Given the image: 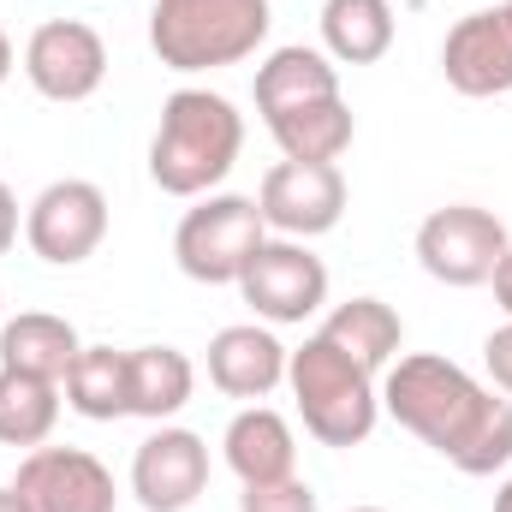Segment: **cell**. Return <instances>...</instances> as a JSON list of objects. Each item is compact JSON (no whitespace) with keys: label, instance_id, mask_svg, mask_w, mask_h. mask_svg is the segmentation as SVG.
<instances>
[{"label":"cell","instance_id":"6da1fadb","mask_svg":"<svg viewBox=\"0 0 512 512\" xmlns=\"http://www.w3.org/2000/svg\"><path fill=\"white\" fill-rule=\"evenodd\" d=\"M382 405L399 429L435 447L465 477H495L512 465V399L435 352H405L382 382Z\"/></svg>","mask_w":512,"mask_h":512},{"label":"cell","instance_id":"7a4b0ae2","mask_svg":"<svg viewBox=\"0 0 512 512\" xmlns=\"http://www.w3.org/2000/svg\"><path fill=\"white\" fill-rule=\"evenodd\" d=\"M245 149V114L215 90H173L149 137V179L167 197H209Z\"/></svg>","mask_w":512,"mask_h":512},{"label":"cell","instance_id":"3957f363","mask_svg":"<svg viewBox=\"0 0 512 512\" xmlns=\"http://www.w3.org/2000/svg\"><path fill=\"white\" fill-rule=\"evenodd\" d=\"M286 382L298 399L304 429L322 447H358L370 441L376 417H382V393H376V370H364L358 358H346L334 340L310 334L292 358H286Z\"/></svg>","mask_w":512,"mask_h":512},{"label":"cell","instance_id":"277c9868","mask_svg":"<svg viewBox=\"0 0 512 512\" xmlns=\"http://www.w3.org/2000/svg\"><path fill=\"white\" fill-rule=\"evenodd\" d=\"M268 24V0H155L149 48L167 72H215L251 60Z\"/></svg>","mask_w":512,"mask_h":512},{"label":"cell","instance_id":"5b68a950","mask_svg":"<svg viewBox=\"0 0 512 512\" xmlns=\"http://www.w3.org/2000/svg\"><path fill=\"white\" fill-rule=\"evenodd\" d=\"M262 239H268V221H262L256 197H203L179 221L173 256L197 286H239V274L251 268Z\"/></svg>","mask_w":512,"mask_h":512},{"label":"cell","instance_id":"8992f818","mask_svg":"<svg viewBox=\"0 0 512 512\" xmlns=\"http://www.w3.org/2000/svg\"><path fill=\"white\" fill-rule=\"evenodd\" d=\"M507 251L512 239L501 215H489L477 203H447L417 227V262L441 286H489Z\"/></svg>","mask_w":512,"mask_h":512},{"label":"cell","instance_id":"52a82bcc","mask_svg":"<svg viewBox=\"0 0 512 512\" xmlns=\"http://www.w3.org/2000/svg\"><path fill=\"white\" fill-rule=\"evenodd\" d=\"M239 292L262 322L292 328V322H304L328 304V262L304 239H262L251 268L239 274Z\"/></svg>","mask_w":512,"mask_h":512},{"label":"cell","instance_id":"ba28073f","mask_svg":"<svg viewBox=\"0 0 512 512\" xmlns=\"http://www.w3.org/2000/svg\"><path fill=\"white\" fill-rule=\"evenodd\" d=\"M256 209L280 239H322L346 215V173L334 161H280L262 173Z\"/></svg>","mask_w":512,"mask_h":512},{"label":"cell","instance_id":"9c48e42d","mask_svg":"<svg viewBox=\"0 0 512 512\" xmlns=\"http://www.w3.org/2000/svg\"><path fill=\"white\" fill-rule=\"evenodd\" d=\"M24 239L54 268H78L84 256H96L102 239H108V197H102V185H90V179L42 185L30 215H24Z\"/></svg>","mask_w":512,"mask_h":512},{"label":"cell","instance_id":"30bf717a","mask_svg":"<svg viewBox=\"0 0 512 512\" xmlns=\"http://www.w3.org/2000/svg\"><path fill=\"white\" fill-rule=\"evenodd\" d=\"M24 78L48 102H90L108 78V42L78 18H48L24 42Z\"/></svg>","mask_w":512,"mask_h":512},{"label":"cell","instance_id":"8fae6325","mask_svg":"<svg viewBox=\"0 0 512 512\" xmlns=\"http://www.w3.org/2000/svg\"><path fill=\"white\" fill-rule=\"evenodd\" d=\"M12 489L30 512H114V471L84 447H30Z\"/></svg>","mask_w":512,"mask_h":512},{"label":"cell","instance_id":"7c38bea8","mask_svg":"<svg viewBox=\"0 0 512 512\" xmlns=\"http://www.w3.org/2000/svg\"><path fill=\"white\" fill-rule=\"evenodd\" d=\"M441 72L459 96H507L512 90V6H483L459 18L441 42Z\"/></svg>","mask_w":512,"mask_h":512},{"label":"cell","instance_id":"4fadbf2b","mask_svg":"<svg viewBox=\"0 0 512 512\" xmlns=\"http://www.w3.org/2000/svg\"><path fill=\"white\" fill-rule=\"evenodd\" d=\"M209 489V447L191 429H155L131 459V495L149 512H185Z\"/></svg>","mask_w":512,"mask_h":512},{"label":"cell","instance_id":"5bb4252c","mask_svg":"<svg viewBox=\"0 0 512 512\" xmlns=\"http://www.w3.org/2000/svg\"><path fill=\"white\" fill-rule=\"evenodd\" d=\"M286 346L256 328V322H233L209 340V382L221 387L227 399H268L274 387L286 382Z\"/></svg>","mask_w":512,"mask_h":512},{"label":"cell","instance_id":"9a60e30c","mask_svg":"<svg viewBox=\"0 0 512 512\" xmlns=\"http://www.w3.org/2000/svg\"><path fill=\"white\" fill-rule=\"evenodd\" d=\"M221 453L233 465V477L251 489V483H280L298 471V441H292V423L268 405H245L227 435H221Z\"/></svg>","mask_w":512,"mask_h":512},{"label":"cell","instance_id":"2e32d148","mask_svg":"<svg viewBox=\"0 0 512 512\" xmlns=\"http://www.w3.org/2000/svg\"><path fill=\"white\" fill-rule=\"evenodd\" d=\"M328 96H340V66L322 48H274L256 66V114L262 120L304 108V102H328Z\"/></svg>","mask_w":512,"mask_h":512},{"label":"cell","instance_id":"e0dca14e","mask_svg":"<svg viewBox=\"0 0 512 512\" xmlns=\"http://www.w3.org/2000/svg\"><path fill=\"white\" fill-rule=\"evenodd\" d=\"M84 352L78 328L66 316H48V310H24L12 322H0V370H24V376H42V382H66L72 358Z\"/></svg>","mask_w":512,"mask_h":512},{"label":"cell","instance_id":"ac0fdd59","mask_svg":"<svg viewBox=\"0 0 512 512\" xmlns=\"http://www.w3.org/2000/svg\"><path fill=\"white\" fill-rule=\"evenodd\" d=\"M66 405L90 423H114V417H131V352H114V346H84L66 370Z\"/></svg>","mask_w":512,"mask_h":512},{"label":"cell","instance_id":"d6986e66","mask_svg":"<svg viewBox=\"0 0 512 512\" xmlns=\"http://www.w3.org/2000/svg\"><path fill=\"white\" fill-rule=\"evenodd\" d=\"M352 108L340 96L328 102H304V108H286L268 120V137L280 143L286 161H340L352 149Z\"/></svg>","mask_w":512,"mask_h":512},{"label":"cell","instance_id":"ffe728a7","mask_svg":"<svg viewBox=\"0 0 512 512\" xmlns=\"http://www.w3.org/2000/svg\"><path fill=\"white\" fill-rule=\"evenodd\" d=\"M322 48L340 66H376L393 48V6L387 0H328L322 6Z\"/></svg>","mask_w":512,"mask_h":512},{"label":"cell","instance_id":"44dd1931","mask_svg":"<svg viewBox=\"0 0 512 512\" xmlns=\"http://www.w3.org/2000/svg\"><path fill=\"white\" fill-rule=\"evenodd\" d=\"M322 340H334L346 358H358L364 370H387L393 358H399V340H405V328H399V316L387 310L382 298H346V304H334V316L316 328Z\"/></svg>","mask_w":512,"mask_h":512},{"label":"cell","instance_id":"7402d4cb","mask_svg":"<svg viewBox=\"0 0 512 512\" xmlns=\"http://www.w3.org/2000/svg\"><path fill=\"white\" fill-rule=\"evenodd\" d=\"M191 387H197V370L185 352H173V346H137L131 352V417L167 423L191 405Z\"/></svg>","mask_w":512,"mask_h":512},{"label":"cell","instance_id":"603a6c76","mask_svg":"<svg viewBox=\"0 0 512 512\" xmlns=\"http://www.w3.org/2000/svg\"><path fill=\"white\" fill-rule=\"evenodd\" d=\"M60 423V382L0 370V447H42Z\"/></svg>","mask_w":512,"mask_h":512},{"label":"cell","instance_id":"cb8c5ba5","mask_svg":"<svg viewBox=\"0 0 512 512\" xmlns=\"http://www.w3.org/2000/svg\"><path fill=\"white\" fill-rule=\"evenodd\" d=\"M239 512H316V489L298 471L280 477V483H251L239 495Z\"/></svg>","mask_w":512,"mask_h":512},{"label":"cell","instance_id":"d4e9b609","mask_svg":"<svg viewBox=\"0 0 512 512\" xmlns=\"http://www.w3.org/2000/svg\"><path fill=\"white\" fill-rule=\"evenodd\" d=\"M483 364H489L495 387L512 399V322H507V328H495V334L483 340Z\"/></svg>","mask_w":512,"mask_h":512},{"label":"cell","instance_id":"484cf974","mask_svg":"<svg viewBox=\"0 0 512 512\" xmlns=\"http://www.w3.org/2000/svg\"><path fill=\"white\" fill-rule=\"evenodd\" d=\"M12 239H18V197H12L6 179H0V256L12 251Z\"/></svg>","mask_w":512,"mask_h":512},{"label":"cell","instance_id":"4316f807","mask_svg":"<svg viewBox=\"0 0 512 512\" xmlns=\"http://www.w3.org/2000/svg\"><path fill=\"white\" fill-rule=\"evenodd\" d=\"M489 286H495V298H501V310H507V322H512V251L501 256V268H495Z\"/></svg>","mask_w":512,"mask_h":512},{"label":"cell","instance_id":"83f0119b","mask_svg":"<svg viewBox=\"0 0 512 512\" xmlns=\"http://www.w3.org/2000/svg\"><path fill=\"white\" fill-rule=\"evenodd\" d=\"M0 512H30V501H24L12 483H0Z\"/></svg>","mask_w":512,"mask_h":512},{"label":"cell","instance_id":"f1b7e54d","mask_svg":"<svg viewBox=\"0 0 512 512\" xmlns=\"http://www.w3.org/2000/svg\"><path fill=\"white\" fill-rule=\"evenodd\" d=\"M12 78V42H6V30H0V84Z\"/></svg>","mask_w":512,"mask_h":512},{"label":"cell","instance_id":"f546056e","mask_svg":"<svg viewBox=\"0 0 512 512\" xmlns=\"http://www.w3.org/2000/svg\"><path fill=\"white\" fill-rule=\"evenodd\" d=\"M495 512H512V477L501 483V495H495Z\"/></svg>","mask_w":512,"mask_h":512},{"label":"cell","instance_id":"4dcf8cb0","mask_svg":"<svg viewBox=\"0 0 512 512\" xmlns=\"http://www.w3.org/2000/svg\"><path fill=\"white\" fill-rule=\"evenodd\" d=\"M352 512H382V507H352Z\"/></svg>","mask_w":512,"mask_h":512},{"label":"cell","instance_id":"1f68e13d","mask_svg":"<svg viewBox=\"0 0 512 512\" xmlns=\"http://www.w3.org/2000/svg\"><path fill=\"white\" fill-rule=\"evenodd\" d=\"M507 6H512V0H507Z\"/></svg>","mask_w":512,"mask_h":512}]
</instances>
